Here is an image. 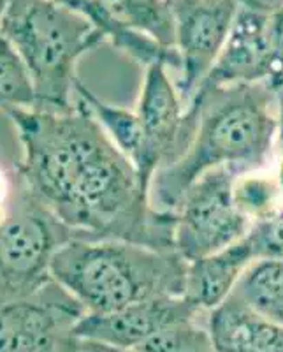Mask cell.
Here are the masks:
<instances>
[{
    "label": "cell",
    "instance_id": "3",
    "mask_svg": "<svg viewBox=\"0 0 283 352\" xmlns=\"http://www.w3.org/2000/svg\"><path fill=\"white\" fill-rule=\"evenodd\" d=\"M188 263L176 250L111 238H72L52 261V278L87 314H108L132 303L183 296Z\"/></svg>",
    "mask_w": 283,
    "mask_h": 352
},
{
    "label": "cell",
    "instance_id": "16",
    "mask_svg": "<svg viewBox=\"0 0 283 352\" xmlns=\"http://www.w3.org/2000/svg\"><path fill=\"white\" fill-rule=\"evenodd\" d=\"M231 294L283 326V259H260L251 264Z\"/></svg>",
    "mask_w": 283,
    "mask_h": 352
},
{
    "label": "cell",
    "instance_id": "4",
    "mask_svg": "<svg viewBox=\"0 0 283 352\" xmlns=\"http://www.w3.org/2000/svg\"><path fill=\"white\" fill-rule=\"evenodd\" d=\"M4 36L21 56L36 92V109L76 108V65L106 37L87 18L49 0H8Z\"/></svg>",
    "mask_w": 283,
    "mask_h": 352
},
{
    "label": "cell",
    "instance_id": "12",
    "mask_svg": "<svg viewBox=\"0 0 283 352\" xmlns=\"http://www.w3.org/2000/svg\"><path fill=\"white\" fill-rule=\"evenodd\" d=\"M204 326L216 352H283V326L234 294L207 310Z\"/></svg>",
    "mask_w": 283,
    "mask_h": 352
},
{
    "label": "cell",
    "instance_id": "5",
    "mask_svg": "<svg viewBox=\"0 0 283 352\" xmlns=\"http://www.w3.org/2000/svg\"><path fill=\"white\" fill-rule=\"evenodd\" d=\"M72 238L78 236L20 178L16 196L0 217V300L27 296L48 284L53 257Z\"/></svg>",
    "mask_w": 283,
    "mask_h": 352
},
{
    "label": "cell",
    "instance_id": "20",
    "mask_svg": "<svg viewBox=\"0 0 283 352\" xmlns=\"http://www.w3.org/2000/svg\"><path fill=\"white\" fill-rule=\"evenodd\" d=\"M267 39H269V50H271L273 88L280 90L283 85V4L269 11Z\"/></svg>",
    "mask_w": 283,
    "mask_h": 352
},
{
    "label": "cell",
    "instance_id": "2",
    "mask_svg": "<svg viewBox=\"0 0 283 352\" xmlns=\"http://www.w3.org/2000/svg\"><path fill=\"white\" fill-rule=\"evenodd\" d=\"M276 94L269 83L234 85L199 92L187 111L197 118L188 148L159 169L150 187L157 210L174 212L181 197L207 171L227 168L236 175L266 169L276 146Z\"/></svg>",
    "mask_w": 283,
    "mask_h": 352
},
{
    "label": "cell",
    "instance_id": "15",
    "mask_svg": "<svg viewBox=\"0 0 283 352\" xmlns=\"http://www.w3.org/2000/svg\"><path fill=\"white\" fill-rule=\"evenodd\" d=\"M49 2L87 18L116 50L124 52L125 55L139 62L144 67L155 64V62H163L171 69L180 71V55H178L176 50L163 48L150 37L141 36V34L132 32L128 28L122 27L106 11V8L100 4L99 0H49Z\"/></svg>",
    "mask_w": 283,
    "mask_h": 352
},
{
    "label": "cell",
    "instance_id": "10",
    "mask_svg": "<svg viewBox=\"0 0 283 352\" xmlns=\"http://www.w3.org/2000/svg\"><path fill=\"white\" fill-rule=\"evenodd\" d=\"M204 314L187 296H163L132 303L108 314H84L72 335L120 349H139L166 329Z\"/></svg>",
    "mask_w": 283,
    "mask_h": 352
},
{
    "label": "cell",
    "instance_id": "11",
    "mask_svg": "<svg viewBox=\"0 0 283 352\" xmlns=\"http://www.w3.org/2000/svg\"><path fill=\"white\" fill-rule=\"evenodd\" d=\"M267 18H269L267 9L241 4L227 43L210 74L197 88L196 96L213 88L234 87V85L269 83L273 87Z\"/></svg>",
    "mask_w": 283,
    "mask_h": 352
},
{
    "label": "cell",
    "instance_id": "7",
    "mask_svg": "<svg viewBox=\"0 0 283 352\" xmlns=\"http://www.w3.org/2000/svg\"><path fill=\"white\" fill-rule=\"evenodd\" d=\"M84 314L53 278L32 294L0 300V352H60Z\"/></svg>",
    "mask_w": 283,
    "mask_h": 352
},
{
    "label": "cell",
    "instance_id": "13",
    "mask_svg": "<svg viewBox=\"0 0 283 352\" xmlns=\"http://www.w3.org/2000/svg\"><path fill=\"white\" fill-rule=\"evenodd\" d=\"M257 261L256 245L247 232L220 252L188 263L185 296L207 312L227 300L241 275Z\"/></svg>",
    "mask_w": 283,
    "mask_h": 352
},
{
    "label": "cell",
    "instance_id": "19",
    "mask_svg": "<svg viewBox=\"0 0 283 352\" xmlns=\"http://www.w3.org/2000/svg\"><path fill=\"white\" fill-rule=\"evenodd\" d=\"M36 106V92L27 67L12 44L0 36V111L30 109Z\"/></svg>",
    "mask_w": 283,
    "mask_h": 352
},
{
    "label": "cell",
    "instance_id": "17",
    "mask_svg": "<svg viewBox=\"0 0 283 352\" xmlns=\"http://www.w3.org/2000/svg\"><path fill=\"white\" fill-rule=\"evenodd\" d=\"M122 27L174 50V21L168 0H99Z\"/></svg>",
    "mask_w": 283,
    "mask_h": 352
},
{
    "label": "cell",
    "instance_id": "14",
    "mask_svg": "<svg viewBox=\"0 0 283 352\" xmlns=\"http://www.w3.org/2000/svg\"><path fill=\"white\" fill-rule=\"evenodd\" d=\"M76 99L92 113L116 148L120 150L122 155L136 169L141 184L150 190L157 168L150 157L146 134L137 113L104 102L81 81H78Z\"/></svg>",
    "mask_w": 283,
    "mask_h": 352
},
{
    "label": "cell",
    "instance_id": "9",
    "mask_svg": "<svg viewBox=\"0 0 283 352\" xmlns=\"http://www.w3.org/2000/svg\"><path fill=\"white\" fill-rule=\"evenodd\" d=\"M136 113L146 134L148 150L157 171L180 159L188 148L197 118L187 111L178 88L169 78V65H148Z\"/></svg>",
    "mask_w": 283,
    "mask_h": 352
},
{
    "label": "cell",
    "instance_id": "1",
    "mask_svg": "<svg viewBox=\"0 0 283 352\" xmlns=\"http://www.w3.org/2000/svg\"><path fill=\"white\" fill-rule=\"evenodd\" d=\"M27 190L78 238L174 250V212L157 210L132 164L80 100L71 111L12 109Z\"/></svg>",
    "mask_w": 283,
    "mask_h": 352
},
{
    "label": "cell",
    "instance_id": "23",
    "mask_svg": "<svg viewBox=\"0 0 283 352\" xmlns=\"http://www.w3.org/2000/svg\"><path fill=\"white\" fill-rule=\"evenodd\" d=\"M5 9H8V0H0V25H2V20H4Z\"/></svg>",
    "mask_w": 283,
    "mask_h": 352
},
{
    "label": "cell",
    "instance_id": "21",
    "mask_svg": "<svg viewBox=\"0 0 283 352\" xmlns=\"http://www.w3.org/2000/svg\"><path fill=\"white\" fill-rule=\"evenodd\" d=\"M60 352H143L139 349H120V347H111V345L100 344V342L93 340H84V338H78V336L72 335L71 338L65 340V344L62 345ZM183 352H216L213 349L212 340L210 336H206L204 340H201L199 344L192 345L187 351Z\"/></svg>",
    "mask_w": 283,
    "mask_h": 352
},
{
    "label": "cell",
    "instance_id": "6",
    "mask_svg": "<svg viewBox=\"0 0 283 352\" xmlns=\"http://www.w3.org/2000/svg\"><path fill=\"white\" fill-rule=\"evenodd\" d=\"M236 173L227 168L207 171L196 180L174 210V250L187 263L220 252L251 228L236 204Z\"/></svg>",
    "mask_w": 283,
    "mask_h": 352
},
{
    "label": "cell",
    "instance_id": "22",
    "mask_svg": "<svg viewBox=\"0 0 283 352\" xmlns=\"http://www.w3.org/2000/svg\"><path fill=\"white\" fill-rule=\"evenodd\" d=\"M245 4L253 6V8L267 9V11H273V9L283 4V0H245Z\"/></svg>",
    "mask_w": 283,
    "mask_h": 352
},
{
    "label": "cell",
    "instance_id": "18",
    "mask_svg": "<svg viewBox=\"0 0 283 352\" xmlns=\"http://www.w3.org/2000/svg\"><path fill=\"white\" fill-rule=\"evenodd\" d=\"M234 199L251 224L278 212L283 206V194L271 166L236 176Z\"/></svg>",
    "mask_w": 283,
    "mask_h": 352
},
{
    "label": "cell",
    "instance_id": "8",
    "mask_svg": "<svg viewBox=\"0 0 283 352\" xmlns=\"http://www.w3.org/2000/svg\"><path fill=\"white\" fill-rule=\"evenodd\" d=\"M174 21V50L180 55L176 88L185 106L210 74L227 43L240 0H168Z\"/></svg>",
    "mask_w": 283,
    "mask_h": 352
},
{
    "label": "cell",
    "instance_id": "24",
    "mask_svg": "<svg viewBox=\"0 0 283 352\" xmlns=\"http://www.w3.org/2000/svg\"><path fill=\"white\" fill-rule=\"evenodd\" d=\"M240 2H241V4H245V0H240Z\"/></svg>",
    "mask_w": 283,
    "mask_h": 352
}]
</instances>
